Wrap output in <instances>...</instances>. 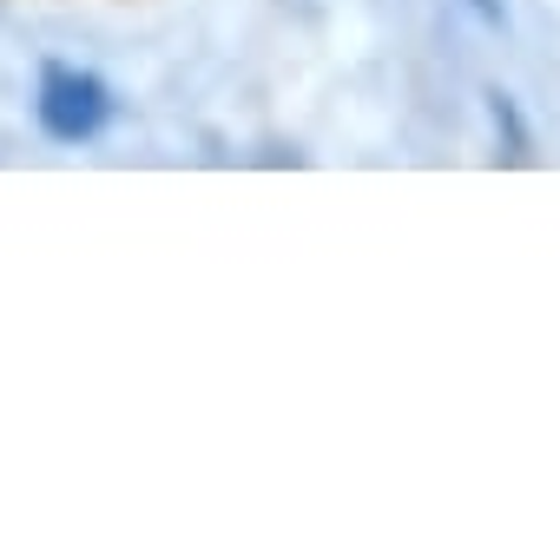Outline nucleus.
Here are the masks:
<instances>
[{
	"label": "nucleus",
	"instance_id": "1",
	"mask_svg": "<svg viewBox=\"0 0 560 560\" xmlns=\"http://www.w3.org/2000/svg\"><path fill=\"white\" fill-rule=\"evenodd\" d=\"M40 113H47V126H54L60 139H86V132L106 119V93H100L93 80H80V73H47Z\"/></svg>",
	"mask_w": 560,
	"mask_h": 560
}]
</instances>
